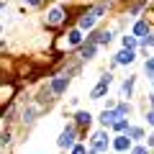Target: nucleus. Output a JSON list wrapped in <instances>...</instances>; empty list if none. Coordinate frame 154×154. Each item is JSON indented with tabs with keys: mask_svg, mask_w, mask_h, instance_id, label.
<instances>
[{
	"mask_svg": "<svg viewBox=\"0 0 154 154\" xmlns=\"http://www.w3.org/2000/svg\"><path fill=\"white\" fill-rule=\"evenodd\" d=\"M108 85H110V75H103V77H100V82H98V88H95L93 93H90V98H95V100H98V98H103V95H105V90H108Z\"/></svg>",
	"mask_w": 154,
	"mask_h": 154,
	"instance_id": "1",
	"label": "nucleus"
},
{
	"mask_svg": "<svg viewBox=\"0 0 154 154\" xmlns=\"http://www.w3.org/2000/svg\"><path fill=\"white\" fill-rule=\"evenodd\" d=\"M59 146H75V126H67L59 136Z\"/></svg>",
	"mask_w": 154,
	"mask_h": 154,
	"instance_id": "2",
	"label": "nucleus"
},
{
	"mask_svg": "<svg viewBox=\"0 0 154 154\" xmlns=\"http://www.w3.org/2000/svg\"><path fill=\"white\" fill-rule=\"evenodd\" d=\"M105 146H108L105 134H95V136H93V144H90V154H93V152H103Z\"/></svg>",
	"mask_w": 154,
	"mask_h": 154,
	"instance_id": "3",
	"label": "nucleus"
},
{
	"mask_svg": "<svg viewBox=\"0 0 154 154\" xmlns=\"http://www.w3.org/2000/svg\"><path fill=\"white\" fill-rule=\"evenodd\" d=\"M95 21H98V13H95V8H93V11H88L82 18H80V28H93Z\"/></svg>",
	"mask_w": 154,
	"mask_h": 154,
	"instance_id": "4",
	"label": "nucleus"
},
{
	"mask_svg": "<svg viewBox=\"0 0 154 154\" xmlns=\"http://www.w3.org/2000/svg\"><path fill=\"white\" fill-rule=\"evenodd\" d=\"M67 82H69V77H67V75L57 77V80H54V85H51V90H54L57 95H59V93H64V90H67Z\"/></svg>",
	"mask_w": 154,
	"mask_h": 154,
	"instance_id": "5",
	"label": "nucleus"
},
{
	"mask_svg": "<svg viewBox=\"0 0 154 154\" xmlns=\"http://www.w3.org/2000/svg\"><path fill=\"white\" fill-rule=\"evenodd\" d=\"M116 62H118V64H128V62H134V49H123L121 54H116Z\"/></svg>",
	"mask_w": 154,
	"mask_h": 154,
	"instance_id": "6",
	"label": "nucleus"
},
{
	"mask_svg": "<svg viewBox=\"0 0 154 154\" xmlns=\"http://www.w3.org/2000/svg\"><path fill=\"white\" fill-rule=\"evenodd\" d=\"M116 118H121V116L113 113V110H103V116H100V123H103V126H110V123H116Z\"/></svg>",
	"mask_w": 154,
	"mask_h": 154,
	"instance_id": "7",
	"label": "nucleus"
},
{
	"mask_svg": "<svg viewBox=\"0 0 154 154\" xmlns=\"http://www.w3.org/2000/svg\"><path fill=\"white\" fill-rule=\"evenodd\" d=\"M113 146L118 149V152H126V149L131 146V139H128V136H116V141H113Z\"/></svg>",
	"mask_w": 154,
	"mask_h": 154,
	"instance_id": "8",
	"label": "nucleus"
},
{
	"mask_svg": "<svg viewBox=\"0 0 154 154\" xmlns=\"http://www.w3.org/2000/svg\"><path fill=\"white\" fill-rule=\"evenodd\" d=\"M134 33H136V36H146V33H149V23L146 21H139L136 26H134Z\"/></svg>",
	"mask_w": 154,
	"mask_h": 154,
	"instance_id": "9",
	"label": "nucleus"
},
{
	"mask_svg": "<svg viewBox=\"0 0 154 154\" xmlns=\"http://www.w3.org/2000/svg\"><path fill=\"white\" fill-rule=\"evenodd\" d=\"M62 18H64V13H62L59 8H54V11L49 13V23H51V26H57V23H62Z\"/></svg>",
	"mask_w": 154,
	"mask_h": 154,
	"instance_id": "10",
	"label": "nucleus"
},
{
	"mask_svg": "<svg viewBox=\"0 0 154 154\" xmlns=\"http://www.w3.org/2000/svg\"><path fill=\"white\" fill-rule=\"evenodd\" d=\"M93 54H95V44H85L82 49H80V57H82V59H90Z\"/></svg>",
	"mask_w": 154,
	"mask_h": 154,
	"instance_id": "11",
	"label": "nucleus"
},
{
	"mask_svg": "<svg viewBox=\"0 0 154 154\" xmlns=\"http://www.w3.org/2000/svg\"><path fill=\"white\" fill-rule=\"evenodd\" d=\"M90 121H93V116H90V113H85V110H82V113H77V126H90Z\"/></svg>",
	"mask_w": 154,
	"mask_h": 154,
	"instance_id": "12",
	"label": "nucleus"
},
{
	"mask_svg": "<svg viewBox=\"0 0 154 154\" xmlns=\"http://www.w3.org/2000/svg\"><path fill=\"white\" fill-rule=\"evenodd\" d=\"M113 128H116V131H128V121H123V118H121V121H118V118H116Z\"/></svg>",
	"mask_w": 154,
	"mask_h": 154,
	"instance_id": "13",
	"label": "nucleus"
},
{
	"mask_svg": "<svg viewBox=\"0 0 154 154\" xmlns=\"http://www.w3.org/2000/svg\"><path fill=\"white\" fill-rule=\"evenodd\" d=\"M123 46H126V49H134V46H136V38L134 36H123Z\"/></svg>",
	"mask_w": 154,
	"mask_h": 154,
	"instance_id": "14",
	"label": "nucleus"
},
{
	"mask_svg": "<svg viewBox=\"0 0 154 154\" xmlns=\"http://www.w3.org/2000/svg\"><path fill=\"white\" fill-rule=\"evenodd\" d=\"M80 31H69V44H80Z\"/></svg>",
	"mask_w": 154,
	"mask_h": 154,
	"instance_id": "15",
	"label": "nucleus"
},
{
	"mask_svg": "<svg viewBox=\"0 0 154 154\" xmlns=\"http://www.w3.org/2000/svg\"><path fill=\"white\" fill-rule=\"evenodd\" d=\"M128 136H134V139H141V136H144V131H141V128H131V126H128Z\"/></svg>",
	"mask_w": 154,
	"mask_h": 154,
	"instance_id": "16",
	"label": "nucleus"
},
{
	"mask_svg": "<svg viewBox=\"0 0 154 154\" xmlns=\"http://www.w3.org/2000/svg\"><path fill=\"white\" fill-rule=\"evenodd\" d=\"M131 88H134V80L128 77L126 82H123V93H126V95H131Z\"/></svg>",
	"mask_w": 154,
	"mask_h": 154,
	"instance_id": "17",
	"label": "nucleus"
},
{
	"mask_svg": "<svg viewBox=\"0 0 154 154\" xmlns=\"http://www.w3.org/2000/svg\"><path fill=\"white\" fill-rule=\"evenodd\" d=\"M118 116H126V113H131V105H118V110H116Z\"/></svg>",
	"mask_w": 154,
	"mask_h": 154,
	"instance_id": "18",
	"label": "nucleus"
},
{
	"mask_svg": "<svg viewBox=\"0 0 154 154\" xmlns=\"http://www.w3.org/2000/svg\"><path fill=\"white\" fill-rule=\"evenodd\" d=\"M146 72L154 77V59H149V62H146Z\"/></svg>",
	"mask_w": 154,
	"mask_h": 154,
	"instance_id": "19",
	"label": "nucleus"
},
{
	"mask_svg": "<svg viewBox=\"0 0 154 154\" xmlns=\"http://www.w3.org/2000/svg\"><path fill=\"white\" fill-rule=\"evenodd\" d=\"M72 154H88V149H85V146H75V149H72Z\"/></svg>",
	"mask_w": 154,
	"mask_h": 154,
	"instance_id": "20",
	"label": "nucleus"
},
{
	"mask_svg": "<svg viewBox=\"0 0 154 154\" xmlns=\"http://www.w3.org/2000/svg\"><path fill=\"white\" fill-rule=\"evenodd\" d=\"M144 44H152V46H154V36H152V38L146 36V38H144Z\"/></svg>",
	"mask_w": 154,
	"mask_h": 154,
	"instance_id": "21",
	"label": "nucleus"
},
{
	"mask_svg": "<svg viewBox=\"0 0 154 154\" xmlns=\"http://www.w3.org/2000/svg\"><path fill=\"white\" fill-rule=\"evenodd\" d=\"M146 118H149V123H154V113H149V116H146Z\"/></svg>",
	"mask_w": 154,
	"mask_h": 154,
	"instance_id": "22",
	"label": "nucleus"
},
{
	"mask_svg": "<svg viewBox=\"0 0 154 154\" xmlns=\"http://www.w3.org/2000/svg\"><path fill=\"white\" fill-rule=\"evenodd\" d=\"M149 146H154V136H149Z\"/></svg>",
	"mask_w": 154,
	"mask_h": 154,
	"instance_id": "23",
	"label": "nucleus"
}]
</instances>
